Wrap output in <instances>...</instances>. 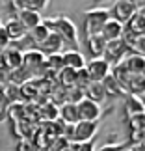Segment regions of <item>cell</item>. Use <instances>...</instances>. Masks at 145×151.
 <instances>
[{
    "label": "cell",
    "instance_id": "cell-17",
    "mask_svg": "<svg viewBox=\"0 0 145 151\" xmlns=\"http://www.w3.org/2000/svg\"><path fill=\"white\" fill-rule=\"evenodd\" d=\"M82 91H84V99H88L91 103L101 104L104 99H106V93H104V88H102L101 82H89Z\"/></svg>",
    "mask_w": 145,
    "mask_h": 151
},
{
    "label": "cell",
    "instance_id": "cell-1",
    "mask_svg": "<svg viewBox=\"0 0 145 151\" xmlns=\"http://www.w3.org/2000/svg\"><path fill=\"white\" fill-rule=\"evenodd\" d=\"M43 24L49 28V32L58 34L61 37L63 45H69L73 50H78L80 41H78V30L76 24L65 15H56V17H47L43 19Z\"/></svg>",
    "mask_w": 145,
    "mask_h": 151
},
{
    "label": "cell",
    "instance_id": "cell-21",
    "mask_svg": "<svg viewBox=\"0 0 145 151\" xmlns=\"http://www.w3.org/2000/svg\"><path fill=\"white\" fill-rule=\"evenodd\" d=\"M125 114H126V118H134L138 114H145L141 97H138V95H129L126 97L125 99Z\"/></svg>",
    "mask_w": 145,
    "mask_h": 151
},
{
    "label": "cell",
    "instance_id": "cell-7",
    "mask_svg": "<svg viewBox=\"0 0 145 151\" xmlns=\"http://www.w3.org/2000/svg\"><path fill=\"white\" fill-rule=\"evenodd\" d=\"M76 114H78V121H97L101 118V108H99L97 103L82 99L80 103H76Z\"/></svg>",
    "mask_w": 145,
    "mask_h": 151
},
{
    "label": "cell",
    "instance_id": "cell-10",
    "mask_svg": "<svg viewBox=\"0 0 145 151\" xmlns=\"http://www.w3.org/2000/svg\"><path fill=\"white\" fill-rule=\"evenodd\" d=\"M49 0H13L9 2V9L13 11H21V9H28V11H36L41 13L43 9L49 8Z\"/></svg>",
    "mask_w": 145,
    "mask_h": 151
},
{
    "label": "cell",
    "instance_id": "cell-25",
    "mask_svg": "<svg viewBox=\"0 0 145 151\" xmlns=\"http://www.w3.org/2000/svg\"><path fill=\"white\" fill-rule=\"evenodd\" d=\"M0 93H2L4 97H6V101H8L9 104H17L21 101V91H19V86L17 84H13L11 82L9 86H6V88L0 91Z\"/></svg>",
    "mask_w": 145,
    "mask_h": 151
},
{
    "label": "cell",
    "instance_id": "cell-11",
    "mask_svg": "<svg viewBox=\"0 0 145 151\" xmlns=\"http://www.w3.org/2000/svg\"><path fill=\"white\" fill-rule=\"evenodd\" d=\"M123 28L132 34H136V36H145V6L136 9V13L130 17L129 22Z\"/></svg>",
    "mask_w": 145,
    "mask_h": 151
},
{
    "label": "cell",
    "instance_id": "cell-30",
    "mask_svg": "<svg viewBox=\"0 0 145 151\" xmlns=\"http://www.w3.org/2000/svg\"><path fill=\"white\" fill-rule=\"evenodd\" d=\"M17 151H37V146L34 144L32 140H21L19 144H17Z\"/></svg>",
    "mask_w": 145,
    "mask_h": 151
},
{
    "label": "cell",
    "instance_id": "cell-4",
    "mask_svg": "<svg viewBox=\"0 0 145 151\" xmlns=\"http://www.w3.org/2000/svg\"><path fill=\"white\" fill-rule=\"evenodd\" d=\"M129 54L125 43L121 39H115V41H108L104 45V50H102V60L108 63L110 67H115L123 62V58Z\"/></svg>",
    "mask_w": 145,
    "mask_h": 151
},
{
    "label": "cell",
    "instance_id": "cell-15",
    "mask_svg": "<svg viewBox=\"0 0 145 151\" xmlns=\"http://www.w3.org/2000/svg\"><path fill=\"white\" fill-rule=\"evenodd\" d=\"M61 47H63L61 37L58 36V34H52V32H50L49 37L37 47V50L41 52L43 56H50V54H58V52H61Z\"/></svg>",
    "mask_w": 145,
    "mask_h": 151
},
{
    "label": "cell",
    "instance_id": "cell-27",
    "mask_svg": "<svg viewBox=\"0 0 145 151\" xmlns=\"http://www.w3.org/2000/svg\"><path fill=\"white\" fill-rule=\"evenodd\" d=\"M63 151H93V142H84V144L69 142Z\"/></svg>",
    "mask_w": 145,
    "mask_h": 151
},
{
    "label": "cell",
    "instance_id": "cell-3",
    "mask_svg": "<svg viewBox=\"0 0 145 151\" xmlns=\"http://www.w3.org/2000/svg\"><path fill=\"white\" fill-rule=\"evenodd\" d=\"M145 6L143 2H132V0H117V2H114V8L110 9V15H112L114 21H117L119 24H126L129 19L132 15L136 13L138 8H141Z\"/></svg>",
    "mask_w": 145,
    "mask_h": 151
},
{
    "label": "cell",
    "instance_id": "cell-26",
    "mask_svg": "<svg viewBox=\"0 0 145 151\" xmlns=\"http://www.w3.org/2000/svg\"><path fill=\"white\" fill-rule=\"evenodd\" d=\"M45 63H47V67L50 71H61L63 69V62H61V52H58V54H50V56H45Z\"/></svg>",
    "mask_w": 145,
    "mask_h": 151
},
{
    "label": "cell",
    "instance_id": "cell-8",
    "mask_svg": "<svg viewBox=\"0 0 145 151\" xmlns=\"http://www.w3.org/2000/svg\"><path fill=\"white\" fill-rule=\"evenodd\" d=\"M0 65L9 69V71H15V69H19L22 65V52L17 50L15 47H6L2 50V54H0Z\"/></svg>",
    "mask_w": 145,
    "mask_h": 151
},
{
    "label": "cell",
    "instance_id": "cell-5",
    "mask_svg": "<svg viewBox=\"0 0 145 151\" xmlns=\"http://www.w3.org/2000/svg\"><path fill=\"white\" fill-rule=\"evenodd\" d=\"M97 131H99L97 121H76L73 125V140L71 142H76V144L93 142Z\"/></svg>",
    "mask_w": 145,
    "mask_h": 151
},
{
    "label": "cell",
    "instance_id": "cell-19",
    "mask_svg": "<svg viewBox=\"0 0 145 151\" xmlns=\"http://www.w3.org/2000/svg\"><path fill=\"white\" fill-rule=\"evenodd\" d=\"M104 45H106V41L99 36H89L86 37V49H88L91 60H97V58H102V50H104Z\"/></svg>",
    "mask_w": 145,
    "mask_h": 151
},
{
    "label": "cell",
    "instance_id": "cell-20",
    "mask_svg": "<svg viewBox=\"0 0 145 151\" xmlns=\"http://www.w3.org/2000/svg\"><path fill=\"white\" fill-rule=\"evenodd\" d=\"M101 84H102V88H104V93H106V97H108V95H110V97H125V95H126V91L123 90V86H121L117 80L112 77V73H110Z\"/></svg>",
    "mask_w": 145,
    "mask_h": 151
},
{
    "label": "cell",
    "instance_id": "cell-31",
    "mask_svg": "<svg viewBox=\"0 0 145 151\" xmlns=\"http://www.w3.org/2000/svg\"><path fill=\"white\" fill-rule=\"evenodd\" d=\"M125 147H129V144H106L99 151H123Z\"/></svg>",
    "mask_w": 145,
    "mask_h": 151
},
{
    "label": "cell",
    "instance_id": "cell-14",
    "mask_svg": "<svg viewBox=\"0 0 145 151\" xmlns=\"http://www.w3.org/2000/svg\"><path fill=\"white\" fill-rule=\"evenodd\" d=\"M61 62H63V67L74 69V71H78L86 65L84 54L80 50H73V49H67L65 52H61Z\"/></svg>",
    "mask_w": 145,
    "mask_h": 151
},
{
    "label": "cell",
    "instance_id": "cell-9",
    "mask_svg": "<svg viewBox=\"0 0 145 151\" xmlns=\"http://www.w3.org/2000/svg\"><path fill=\"white\" fill-rule=\"evenodd\" d=\"M119 65L123 67L126 73H130V75H143V71H145V56L129 52Z\"/></svg>",
    "mask_w": 145,
    "mask_h": 151
},
{
    "label": "cell",
    "instance_id": "cell-22",
    "mask_svg": "<svg viewBox=\"0 0 145 151\" xmlns=\"http://www.w3.org/2000/svg\"><path fill=\"white\" fill-rule=\"evenodd\" d=\"M58 114L61 116V121L67 125H74L78 121V114H76V104H71V103H61Z\"/></svg>",
    "mask_w": 145,
    "mask_h": 151
},
{
    "label": "cell",
    "instance_id": "cell-28",
    "mask_svg": "<svg viewBox=\"0 0 145 151\" xmlns=\"http://www.w3.org/2000/svg\"><path fill=\"white\" fill-rule=\"evenodd\" d=\"M9 84H11V71L0 65V91H2L6 86H9Z\"/></svg>",
    "mask_w": 145,
    "mask_h": 151
},
{
    "label": "cell",
    "instance_id": "cell-6",
    "mask_svg": "<svg viewBox=\"0 0 145 151\" xmlns=\"http://www.w3.org/2000/svg\"><path fill=\"white\" fill-rule=\"evenodd\" d=\"M84 69H86V73H88V77H89V82H102V80L110 75V71H112V67H110L102 58H97V60L88 62L84 65Z\"/></svg>",
    "mask_w": 145,
    "mask_h": 151
},
{
    "label": "cell",
    "instance_id": "cell-12",
    "mask_svg": "<svg viewBox=\"0 0 145 151\" xmlns=\"http://www.w3.org/2000/svg\"><path fill=\"white\" fill-rule=\"evenodd\" d=\"M2 28H4L6 36H8V39H9V43L19 41V39H22V37L28 34L26 28L21 24V21L17 19V17H13V19H8V22H6Z\"/></svg>",
    "mask_w": 145,
    "mask_h": 151
},
{
    "label": "cell",
    "instance_id": "cell-24",
    "mask_svg": "<svg viewBox=\"0 0 145 151\" xmlns=\"http://www.w3.org/2000/svg\"><path fill=\"white\" fill-rule=\"evenodd\" d=\"M49 28L43 24V21H41V24L39 26H36V28H32L30 32H28V36H30V39L34 41V45H36V47H39V45H41L45 39L49 37Z\"/></svg>",
    "mask_w": 145,
    "mask_h": 151
},
{
    "label": "cell",
    "instance_id": "cell-13",
    "mask_svg": "<svg viewBox=\"0 0 145 151\" xmlns=\"http://www.w3.org/2000/svg\"><path fill=\"white\" fill-rule=\"evenodd\" d=\"M121 34H123V24H119L117 21L114 19H108L104 22V26L101 28L99 36H101L104 41H115V39H121Z\"/></svg>",
    "mask_w": 145,
    "mask_h": 151
},
{
    "label": "cell",
    "instance_id": "cell-2",
    "mask_svg": "<svg viewBox=\"0 0 145 151\" xmlns=\"http://www.w3.org/2000/svg\"><path fill=\"white\" fill-rule=\"evenodd\" d=\"M108 19H112L108 8H91V9H86L84 11V34H86L84 37L97 36Z\"/></svg>",
    "mask_w": 145,
    "mask_h": 151
},
{
    "label": "cell",
    "instance_id": "cell-16",
    "mask_svg": "<svg viewBox=\"0 0 145 151\" xmlns=\"http://www.w3.org/2000/svg\"><path fill=\"white\" fill-rule=\"evenodd\" d=\"M43 62H45V56L39 50H26V52H22V67H26L32 75H34L36 69L41 67Z\"/></svg>",
    "mask_w": 145,
    "mask_h": 151
},
{
    "label": "cell",
    "instance_id": "cell-23",
    "mask_svg": "<svg viewBox=\"0 0 145 151\" xmlns=\"http://www.w3.org/2000/svg\"><path fill=\"white\" fill-rule=\"evenodd\" d=\"M56 77H58L56 82L67 90V88H73V86H74V80H76V71H74V69H69V67H63L61 71H58Z\"/></svg>",
    "mask_w": 145,
    "mask_h": 151
},
{
    "label": "cell",
    "instance_id": "cell-29",
    "mask_svg": "<svg viewBox=\"0 0 145 151\" xmlns=\"http://www.w3.org/2000/svg\"><path fill=\"white\" fill-rule=\"evenodd\" d=\"M8 112H9V103L6 101V97L0 93V123L4 119H8Z\"/></svg>",
    "mask_w": 145,
    "mask_h": 151
},
{
    "label": "cell",
    "instance_id": "cell-18",
    "mask_svg": "<svg viewBox=\"0 0 145 151\" xmlns=\"http://www.w3.org/2000/svg\"><path fill=\"white\" fill-rule=\"evenodd\" d=\"M17 19L21 21V24L26 28V32H30L32 28H36L41 24V13H36V11H28V9H21L17 13Z\"/></svg>",
    "mask_w": 145,
    "mask_h": 151
}]
</instances>
